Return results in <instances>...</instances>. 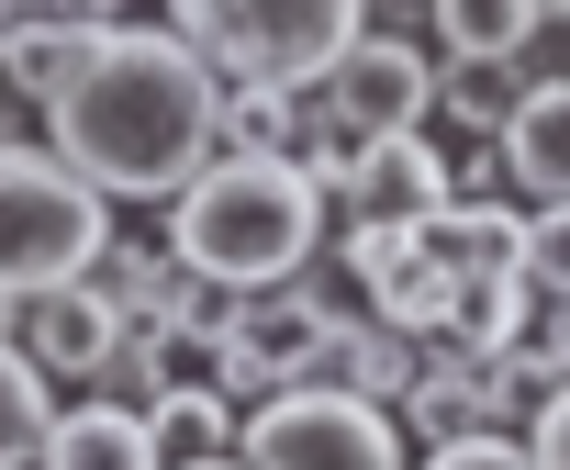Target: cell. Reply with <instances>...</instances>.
Here are the masks:
<instances>
[{"label":"cell","mask_w":570,"mask_h":470,"mask_svg":"<svg viewBox=\"0 0 570 470\" xmlns=\"http://www.w3.org/2000/svg\"><path fill=\"white\" fill-rule=\"evenodd\" d=\"M525 281L548 303H570V202H537L525 213Z\"/></svg>","instance_id":"cell-24"},{"label":"cell","mask_w":570,"mask_h":470,"mask_svg":"<svg viewBox=\"0 0 570 470\" xmlns=\"http://www.w3.org/2000/svg\"><path fill=\"white\" fill-rule=\"evenodd\" d=\"M537 336H548V347L570 359V303H548V292H537Z\"/></svg>","instance_id":"cell-29"},{"label":"cell","mask_w":570,"mask_h":470,"mask_svg":"<svg viewBox=\"0 0 570 470\" xmlns=\"http://www.w3.org/2000/svg\"><path fill=\"white\" fill-rule=\"evenodd\" d=\"M112 247V202L57 157V146H0V303L90 281V258Z\"/></svg>","instance_id":"cell-4"},{"label":"cell","mask_w":570,"mask_h":470,"mask_svg":"<svg viewBox=\"0 0 570 470\" xmlns=\"http://www.w3.org/2000/svg\"><path fill=\"white\" fill-rule=\"evenodd\" d=\"M179 359H190V336H179V325H124L90 392H101V403H135V414H146V403H157V392L179 381Z\"/></svg>","instance_id":"cell-20"},{"label":"cell","mask_w":570,"mask_h":470,"mask_svg":"<svg viewBox=\"0 0 570 470\" xmlns=\"http://www.w3.org/2000/svg\"><path fill=\"white\" fill-rule=\"evenodd\" d=\"M292 146H303V90H268V79L213 90V157H292Z\"/></svg>","instance_id":"cell-19"},{"label":"cell","mask_w":570,"mask_h":470,"mask_svg":"<svg viewBox=\"0 0 570 470\" xmlns=\"http://www.w3.org/2000/svg\"><path fill=\"white\" fill-rule=\"evenodd\" d=\"M168 258L202 292H279L325 258V190L292 157H213L168 202Z\"/></svg>","instance_id":"cell-2"},{"label":"cell","mask_w":570,"mask_h":470,"mask_svg":"<svg viewBox=\"0 0 570 470\" xmlns=\"http://www.w3.org/2000/svg\"><path fill=\"white\" fill-rule=\"evenodd\" d=\"M559 79H570V68H559Z\"/></svg>","instance_id":"cell-32"},{"label":"cell","mask_w":570,"mask_h":470,"mask_svg":"<svg viewBox=\"0 0 570 470\" xmlns=\"http://www.w3.org/2000/svg\"><path fill=\"white\" fill-rule=\"evenodd\" d=\"M381 12H425V0H370V23H381Z\"/></svg>","instance_id":"cell-30"},{"label":"cell","mask_w":570,"mask_h":470,"mask_svg":"<svg viewBox=\"0 0 570 470\" xmlns=\"http://www.w3.org/2000/svg\"><path fill=\"white\" fill-rule=\"evenodd\" d=\"M403 381H414V336H392V325H370V314H347V303H325V336H314V381L303 392H358V403H403Z\"/></svg>","instance_id":"cell-12"},{"label":"cell","mask_w":570,"mask_h":470,"mask_svg":"<svg viewBox=\"0 0 570 470\" xmlns=\"http://www.w3.org/2000/svg\"><path fill=\"white\" fill-rule=\"evenodd\" d=\"M414 470H525V437H459V448H425Z\"/></svg>","instance_id":"cell-26"},{"label":"cell","mask_w":570,"mask_h":470,"mask_svg":"<svg viewBox=\"0 0 570 470\" xmlns=\"http://www.w3.org/2000/svg\"><path fill=\"white\" fill-rule=\"evenodd\" d=\"M436 68H525L537 57V0H425Z\"/></svg>","instance_id":"cell-16"},{"label":"cell","mask_w":570,"mask_h":470,"mask_svg":"<svg viewBox=\"0 0 570 470\" xmlns=\"http://www.w3.org/2000/svg\"><path fill=\"white\" fill-rule=\"evenodd\" d=\"M525 470H570V381L525 414Z\"/></svg>","instance_id":"cell-25"},{"label":"cell","mask_w":570,"mask_h":470,"mask_svg":"<svg viewBox=\"0 0 570 470\" xmlns=\"http://www.w3.org/2000/svg\"><path fill=\"white\" fill-rule=\"evenodd\" d=\"M90 292L112 303V325H168L179 292H190V270H179L168 247H146V235H112V247L90 258Z\"/></svg>","instance_id":"cell-17"},{"label":"cell","mask_w":570,"mask_h":470,"mask_svg":"<svg viewBox=\"0 0 570 470\" xmlns=\"http://www.w3.org/2000/svg\"><path fill=\"white\" fill-rule=\"evenodd\" d=\"M35 23H79V35H112V23H135V0H35Z\"/></svg>","instance_id":"cell-27"},{"label":"cell","mask_w":570,"mask_h":470,"mask_svg":"<svg viewBox=\"0 0 570 470\" xmlns=\"http://www.w3.org/2000/svg\"><path fill=\"white\" fill-rule=\"evenodd\" d=\"M414 235H425V258L448 270V292H459V281L525 270V202H503V190H492V202H436Z\"/></svg>","instance_id":"cell-13"},{"label":"cell","mask_w":570,"mask_h":470,"mask_svg":"<svg viewBox=\"0 0 570 470\" xmlns=\"http://www.w3.org/2000/svg\"><path fill=\"white\" fill-rule=\"evenodd\" d=\"M336 270L358 281V314L370 325H392V336H436V314H448V270L425 258V235L414 224H336Z\"/></svg>","instance_id":"cell-8"},{"label":"cell","mask_w":570,"mask_h":470,"mask_svg":"<svg viewBox=\"0 0 570 470\" xmlns=\"http://www.w3.org/2000/svg\"><path fill=\"white\" fill-rule=\"evenodd\" d=\"M202 470H235V459H202Z\"/></svg>","instance_id":"cell-31"},{"label":"cell","mask_w":570,"mask_h":470,"mask_svg":"<svg viewBox=\"0 0 570 470\" xmlns=\"http://www.w3.org/2000/svg\"><path fill=\"white\" fill-rule=\"evenodd\" d=\"M436 202H448V146L392 135V146H358V168L325 190V224H425Z\"/></svg>","instance_id":"cell-10"},{"label":"cell","mask_w":570,"mask_h":470,"mask_svg":"<svg viewBox=\"0 0 570 470\" xmlns=\"http://www.w3.org/2000/svg\"><path fill=\"white\" fill-rule=\"evenodd\" d=\"M425 124H436V46L425 35H358L303 90V135H336V146H392Z\"/></svg>","instance_id":"cell-6"},{"label":"cell","mask_w":570,"mask_h":470,"mask_svg":"<svg viewBox=\"0 0 570 470\" xmlns=\"http://www.w3.org/2000/svg\"><path fill=\"white\" fill-rule=\"evenodd\" d=\"M23 124H46V112L23 101V79H12V57H0V146H23Z\"/></svg>","instance_id":"cell-28"},{"label":"cell","mask_w":570,"mask_h":470,"mask_svg":"<svg viewBox=\"0 0 570 470\" xmlns=\"http://www.w3.org/2000/svg\"><path fill=\"white\" fill-rule=\"evenodd\" d=\"M213 68L168 23H112L90 68L46 101V146L101 202H179L213 168Z\"/></svg>","instance_id":"cell-1"},{"label":"cell","mask_w":570,"mask_h":470,"mask_svg":"<svg viewBox=\"0 0 570 470\" xmlns=\"http://www.w3.org/2000/svg\"><path fill=\"white\" fill-rule=\"evenodd\" d=\"M46 425H57V392L0 347V470H35V448H46Z\"/></svg>","instance_id":"cell-22"},{"label":"cell","mask_w":570,"mask_h":470,"mask_svg":"<svg viewBox=\"0 0 570 470\" xmlns=\"http://www.w3.org/2000/svg\"><path fill=\"white\" fill-rule=\"evenodd\" d=\"M235 403L213 392V381H168L157 403H146V437H157V470H202V459H235Z\"/></svg>","instance_id":"cell-18"},{"label":"cell","mask_w":570,"mask_h":470,"mask_svg":"<svg viewBox=\"0 0 570 470\" xmlns=\"http://www.w3.org/2000/svg\"><path fill=\"white\" fill-rule=\"evenodd\" d=\"M35 470H157V437H146V414H135V403L79 392V403H57V425H46Z\"/></svg>","instance_id":"cell-14"},{"label":"cell","mask_w":570,"mask_h":470,"mask_svg":"<svg viewBox=\"0 0 570 470\" xmlns=\"http://www.w3.org/2000/svg\"><path fill=\"white\" fill-rule=\"evenodd\" d=\"M90 46H101V35H79V23H23V35H0V57H12V79H23V101H35V112L90 68Z\"/></svg>","instance_id":"cell-21"},{"label":"cell","mask_w":570,"mask_h":470,"mask_svg":"<svg viewBox=\"0 0 570 470\" xmlns=\"http://www.w3.org/2000/svg\"><path fill=\"white\" fill-rule=\"evenodd\" d=\"M235 470H414L403 425L358 392H268L235 425Z\"/></svg>","instance_id":"cell-7"},{"label":"cell","mask_w":570,"mask_h":470,"mask_svg":"<svg viewBox=\"0 0 570 470\" xmlns=\"http://www.w3.org/2000/svg\"><path fill=\"white\" fill-rule=\"evenodd\" d=\"M314 336H325V281L314 270L279 281V292H224V314L202 336V381L235 414H257L268 392H303L314 381Z\"/></svg>","instance_id":"cell-5"},{"label":"cell","mask_w":570,"mask_h":470,"mask_svg":"<svg viewBox=\"0 0 570 470\" xmlns=\"http://www.w3.org/2000/svg\"><path fill=\"white\" fill-rule=\"evenodd\" d=\"M492 168H503V202H570V79H537L514 90L503 135H492Z\"/></svg>","instance_id":"cell-11"},{"label":"cell","mask_w":570,"mask_h":470,"mask_svg":"<svg viewBox=\"0 0 570 470\" xmlns=\"http://www.w3.org/2000/svg\"><path fill=\"white\" fill-rule=\"evenodd\" d=\"M525 325H537V281H525V270H503V281H459L425 347H448V359H514V347H525Z\"/></svg>","instance_id":"cell-15"},{"label":"cell","mask_w":570,"mask_h":470,"mask_svg":"<svg viewBox=\"0 0 570 470\" xmlns=\"http://www.w3.org/2000/svg\"><path fill=\"white\" fill-rule=\"evenodd\" d=\"M168 35H179L213 79L314 90V79L370 35V0H168Z\"/></svg>","instance_id":"cell-3"},{"label":"cell","mask_w":570,"mask_h":470,"mask_svg":"<svg viewBox=\"0 0 570 470\" xmlns=\"http://www.w3.org/2000/svg\"><path fill=\"white\" fill-rule=\"evenodd\" d=\"M503 112H514V79L503 68H436V124H459L470 146H492Z\"/></svg>","instance_id":"cell-23"},{"label":"cell","mask_w":570,"mask_h":470,"mask_svg":"<svg viewBox=\"0 0 570 470\" xmlns=\"http://www.w3.org/2000/svg\"><path fill=\"white\" fill-rule=\"evenodd\" d=\"M112 336H124V325H112V303H101L90 281H57V292L0 303V347H12L46 392H57V381H79V392H90V381H101V359H112Z\"/></svg>","instance_id":"cell-9"}]
</instances>
